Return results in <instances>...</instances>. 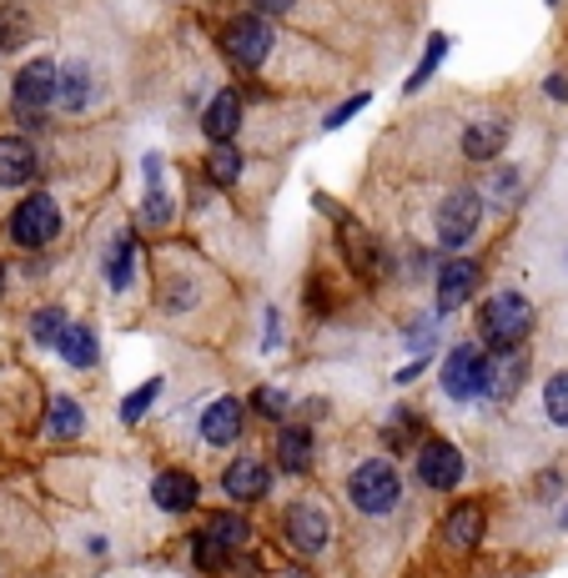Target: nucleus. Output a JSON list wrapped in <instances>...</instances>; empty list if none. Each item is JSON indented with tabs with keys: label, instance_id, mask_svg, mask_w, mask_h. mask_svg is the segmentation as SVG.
I'll return each mask as SVG.
<instances>
[{
	"label": "nucleus",
	"instance_id": "nucleus-32",
	"mask_svg": "<svg viewBox=\"0 0 568 578\" xmlns=\"http://www.w3.org/2000/svg\"><path fill=\"white\" fill-rule=\"evenodd\" d=\"M519 187H523L519 171H493V181H488L483 191L498 201V207H513V201H519Z\"/></svg>",
	"mask_w": 568,
	"mask_h": 578
},
{
	"label": "nucleus",
	"instance_id": "nucleus-3",
	"mask_svg": "<svg viewBox=\"0 0 568 578\" xmlns=\"http://www.w3.org/2000/svg\"><path fill=\"white\" fill-rule=\"evenodd\" d=\"M478 222H483V197L474 187L448 191L438 207V247H448V252L468 247L478 236Z\"/></svg>",
	"mask_w": 568,
	"mask_h": 578
},
{
	"label": "nucleus",
	"instance_id": "nucleus-39",
	"mask_svg": "<svg viewBox=\"0 0 568 578\" xmlns=\"http://www.w3.org/2000/svg\"><path fill=\"white\" fill-rule=\"evenodd\" d=\"M548 5H558V0H548Z\"/></svg>",
	"mask_w": 568,
	"mask_h": 578
},
{
	"label": "nucleus",
	"instance_id": "nucleus-19",
	"mask_svg": "<svg viewBox=\"0 0 568 578\" xmlns=\"http://www.w3.org/2000/svg\"><path fill=\"white\" fill-rule=\"evenodd\" d=\"M36 177V152L21 136H0V187H25Z\"/></svg>",
	"mask_w": 568,
	"mask_h": 578
},
{
	"label": "nucleus",
	"instance_id": "nucleus-37",
	"mask_svg": "<svg viewBox=\"0 0 568 578\" xmlns=\"http://www.w3.org/2000/svg\"><path fill=\"white\" fill-rule=\"evenodd\" d=\"M558 529H568V508H564V513H558Z\"/></svg>",
	"mask_w": 568,
	"mask_h": 578
},
{
	"label": "nucleus",
	"instance_id": "nucleus-15",
	"mask_svg": "<svg viewBox=\"0 0 568 578\" xmlns=\"http://www.w3.org/2000/svg\"><path fill=\"white\" fill-rule=\"evenodd\" d=\"M222 488L237 498V503H257V498H267V488H272V473L261 468L257 458H237L222 473Z\"/></svg>",
	"mask_w": 568,
	"mask_h": 578
},
{
	"label": "nucleus",
	"instance_id": "nucleus-36",
	"mask_svg": "<svg viewBox=\"0 0 568 578\" xmlns=\"http://www.w3.org/2000/svg\"><path fill=\"white\" fill-rule=\"evenodd\" d=\"M548 96H564V101H568V81H564V76H554V81H548Z\"/></svg>",
	"mask_w": 568,
	"mask_h": 578
},
{
	"label": "nucleus",
	"instance_id": "nucleus-26",
	"mask_svg": "<svg viewBox=\"0 0 568 578\" xmlns=\"http://www.w3.org/2000/svg\"><path fill=\"white\" fill-rule=\"evenodd\" d=\"M131 262H136V242L121 232L116 242H111V257H107V282L116 287V292H126L131 287Z\"/></svg>",
	"mask_w": 568,
	"mask_h": 578
},
{
	"label": "nucleus",
	"instance_id": "nucleus-11",
	"mask_svg": "<svg viewBox=\"0 0 568 578\" xmlns=\"http://www.w3.org/2000/svg\"><path fill=\"white\" fill-rule=\"evenodd\" d=\"M56 76L60 66H51V60L21 66V76H15V111H46L56 101Z\"/></svg>",
	"mask_w": 568,
	"mask_h": 578
},
{
	"label": "nucleus",
	"instance_id": "nucleus-27",
	"mask_svg": "<svg viewBox=\"0 0 568 578\" xmlns=\"http://www.w3.org/2000/svg\"><path fill=\"white\" fill-rule=\"evenodd\" d=\"M544 413L554 427H568V373H554L544 388Z\"/></svg>",
	"mask_w": 568,
	"mask_h": 578
},
{
	"label": "nucleus",
	"instance_id": "nucleus-17",
	"mask_svg": "<svg viewBox=\"0 0 568 578\" xmlns=\"http://www.w3.org/2000/svg\"><path fill=\"white\" fill-rule=\"evenodd\" d=\"M202 131L212 136V142H232L242 131V96L237 91H216L212 107L202 111Z\"/></svg>",
	"mask_w": 568,
	"mask_h": 578
},
{
	"label": "nucleus",
	"instance_id": "nucleus-16",
	"mask_svg": "<svg viewBox=\"0 0 568 578\" xmlns=\"http://www.w3.org/2000/svg\"><path fill=\"white\" fill-rule=\"evenodd\" d=\"M503 142H509V121L483 116L463 131V156H468V162H493V156L503 152Z\"/></svg>",
	"mask_w": 568,
	"mask_h": 578
},
{
	"label": "nucleus",
	"instance_id": "nucleus-10",
	"mask_svg": "<svg viewBox=\"0 0 568 578\" xmlns=\"http://www.w3.org/2000/svg\"><path fill=\"white\" fill-rule=\"evenodd\" d=\"M523 382H528V353H519V347H493V353H488V398L509 402L523 392Z\"/></svg>",
	"mask_w": 568,
	"mask_h": 578
},
{
	"label": "nucleus",
	"instance_id": "nucleus-28",
	"mask_svg": "<svg viewBox=\"0 0 568 578\" xmlns=\"http://www.w3.org/2000/svg\"><path fill=\"white\" fill-rule=\"evenodd\" d=\"M66 327H71V322H66V312H60V308H41L36 318H31V337H36V343H46V347H56Z\"/></svg>",
	"mask_w": 568,
	"mask_h": 578
},
{
	"label": "nucleus",
	"instance_id": "nucleus-13",
	"mask_svg": "<svg viewBox=\"0 0 568 578\" xmlns=\"http://www.w3.org/2000/svg\"><path fill=\"white\" fill-rule=\"evenodd\" d=\"M474 287H478V267L468 257H458V262H443V271H438V318H448V312H458L468 297H474Z\"/></svg>",
	"mask_w": 568,
	"mask_h": 578
},
{
	"label": "nucleus",
	"instance_id": "nucleus-24",
	"mask_svg": "<svg viewBox=\"0 0 568 578\" xmlns=\"http://www.w3.org/2000/svg\"><path fill=\"white\" fill-rule=\"evenodd\" d=\"M56 347H60V357H66L71 367H96V363H101V353H96V332H91V327H66Z\"/></svg>",
	"mask_w": 568,
	"mask_h": 578
},
{
	"label": "nucleus",
	"instance_id": "nucleus-8",
	"mask_svg": "<svg viewBox=\"0 0 568 578\" xmlns=\"http://www.w3.org/2000/svg\"><path fill=\"white\" fill-rule=\"evenodd\" d=\"M287 538H292L297 554L318 558L322 548H327V538H332L327 508H322V503H292V508H287Z\"/></svg>",
	"mask_w": 568,
	"mask_h": 578
},
{
	"label": "nucleus",
	"instance_id": "nucleus-25",
	"mask_svg": "<svg viewBox=\"0 0 568 578\" xmlns=\"http://www.w3.org/2000/svg\"><path fill=\"white\" fill-rule=\"evenodd\" d=\"M207 177L216 181V187H237L242 181V152L232 142H216L212 152H207Z\"/></svg>",
	"mask_w": 568,
	"mask_h": 578
},
{
	"label": "nucleus",
	"instance_id": "nucleus-14",
	"mask_svg": "<svg viewBox=\"0 0 568 578\" xmlns=\"http://www.w3.org/2000/svg\"><path fill=\"white\" fill-rule=\"evenodd\" d=\"M242 427H247V413H242L237 398H216L212 408L202 413V437L212 448H226V443H237Z\"/></svg>",
	"mask_w": 568,
	"mask_h": 578
},
{
	"label": "nucleus",
	"instance_id": "nucleus-18",
	"mask_svg": "<svg viewBox=\"0 0 568 578\" xmlns=\"http://www.w3.org/2000/svg\"><path fill=\"white\" fill-rule=\"evenodd\" d=\"M478 538H483V503H458L443 523V543L468 554V548H478Z\"/></svg>",
	"mask_w": 568,
	"mask_h": 578
},
{
	"label": "nucleus",
	"instance_id": "nucleus-30",
	"mask_svg": "<svg viewBox=\"0 0 568 578\" xmlns=\"http://www.w3.org/2000/svg\"><path fill=\"white\" fill-rule=\"evenodd\" d=\"M31 36V21H25V11H0V51H11V46H21V41Z\"/></svg>",
	"mask_w": 568,
	"mask_h": 578
},
{
	"label": "nucleus",
	"instance_id": "nucleus-20",
	"mask_svg": "<svg viewBox=\"0 0 568 578\" xmlns=\"http://www.w3.org/2000/svg\"><path fill=\"white\" fill-rule=\"evenodd\" d=\"M46 437H56V443H71V437L86 433V408L76 398H66V392H56L46 408V427H41Z\"/></svg>",
	"mask_w": 568,
	"mask_h": 578
},
{
	"label": "nucleus",
	"instance_id": "nucleus-29",
	"mask_svg": "<svg viewBox=\"0 0 568 578\" xmlns=\"http://www.w3.org/2000/svg\"><path fill=\"white\" fill-rule=\"evenodd\" d=\"M443 56H448V36H433V41H427V51H423V60H417L413 81H408V91H423L427 76L438 71V60H443Z\"/></svg>",
	"mask_w": 568,
	"mask_h": 578
},
{
	"label": "nucleus",
	"instance_id": "nucleus-9",
	"mask_svg": "<svg viewBox=\"0 0 568 578\" xmlns=\"http://www.w3.org/2000/svg\"><path fill=\"white\" fill-rule=\"evenodd\" d=\"M417 478H423L427 488H458L463 483V453L453 448V443H443V437H433V443H423L417 448Z\"/></svg>",
	"mask_w": 568,
	"mask_h": 578
},
{
	"label": "nucleus",
	"instance_id": "nucleus-2",
	"mask_svg": "<svg viewBox=\"0 0 568 578\" xmlns=\"http://www.w3.org/2000/svg\"><path fill=\"white\" fill-rule=\"evenodd\" d=\"M533 332V308L523 292H493L478 312V337L488 347H519Z\"/></svg>",
	"mask_w": 568,
	"mask_h": 578
},
{
	"label": "nucleus",
	"instance_id": "nucleus-35",
	"mask_svg": "<svg viewBox=\"0 0 568 578\" xmlns=\"http://www.w3.org/2000/svg\"><path fill=\"white\" fill-rule=\"evenodd\" d=\"M252 5H257L261 15H282V11H292L297 0H252Z\"/></svg>",
	"mask_w": 568,
	"mask_h": 578
},
{
	"label": "nucleus",
	"instance_id": "nucleus-7",
	"mask_svg": "<svg viewBox=\"0 0 568 578\" xmlns=\"http://www.w3.org/2000/svg\"><path fill=\"white\" fill-rule=\"evenodd\" d=\"M247 533H252L247 513H216V519H207V529L191 538V554H197V564H222L226 554H242Z\"/></svg>",
	"mask_w": 568,
	"mask_h": 578
},
{
	"label": "nucleus",
	"instance_id": "nucleus-12",
	"mask_svg": "<svg viewBox=\"0 0 568 578\" xmlns=\"http://www.w3.org/2000/svg\"><path fill=\"white\" fill-rule=\"evenodd\" d=\"M197 498H202V488H197V478L191 473H181V468H162L152 478V503L162 508V513H191L197 508Z\"/></svg>",
	"mask_w": 568,
	"mask_h": 578
},
{
	"label": "nucleus",
	"instance_id": "nucleus-1",
	"mask_svg": "<svg viewBox=\"0 0 568 578\" xmlns=\"http://www.w3.org/2000/svg\"><path fill=\"white\" fill-rule=\"evenodd\" d=\"M347 498H353L357 513L382 519V513H392L398 498H403V478H398V468H392L388 458H367V463H357L353 478H347Z\"/></svg>",
	"mask_w": 568,
	"mask_h": 578
},
{
	"label": "nucleus",
	"instance_id": "nucleus-4",
	"mask_svg": "<svg viewBox=\"0 0 568 578\" xmlns=\"http://www.w3.org/2000/svg\"><path fill=\"white\" fill-rule=\"evenodd\" d=\"M60 236V207L46 197V191H36V197H25L21 207L11 212V242L25 252L36 247H51Z\"/></svg>",
	"mask_w": 568,
	"mask_h": 578
},
{
	"label": "nucleus",
	"instance_id": "nucleus-23",
	"mask_svg": "<svg viewBox=\"0 0 568 578\" xmlns=\"http://www.w3.org/2000/svg\"><path fill=\"white\" fill-rule=\"evenodd\" d=\"M343 247H347V262H353L357 271H367V277H382V271H388V257H382L378 252V242H372V236H357L353 226H347L343 232Z\"/></svg>",
	"mask_w": 568,
	"mask_h": 578
},
{
	"label": "nucleus",
	"instance_id": "nucleus-5",
	"mask_svg": "<svg viewBox=\"0 0 568 578\" xmlns=\"http://www.w3.org/2000/svg\"><path fill=\"white\" fill-rule=\"evenodd\" d=\"M443 392H448L453 402H474L488 392V353H478L474 343L453 347L448 357H443Z\"/></svg>",
	"mask_w": 568,
	"mask_h": 578
},
{
	"label": "nucleus",
	"instance_id": "nucleus-21",
	"mask_svg": "<svg viewBox=\"0 0 568 578\" xmlns=\"http://www.w3.org/2000/svg\"><path fill=\"white\" fill-rule=\"evenodd\" d=\"M86 101H91V71H86L81 60L60 66V76H56V107L60 111H86Z\"/></svg>",
	"mask_w": 568,
	"mask_h": 578
},
{
	"label": "nucleus",
	"instance_id": "nucleus-22",
	"mask_svg": "<svg viewBox=\"0 0 568 578\" xmlns=\"http://www.w3.org/2000/svg\"><path fill=\"white\" fill-rule=\"evenodd\" d=\"M277 463H282V473H308L312 468V433L308 427H282V433H277Z\"/></svg>",
	"mask_w": 568,
	"mask_h": 578
},
{
	"label": "nucleus",
	"instance_id": "nucleus-38",
	"mask_svg": "<svg viewBox=\"0 0 568 578\" xmlns=\"http://www.w3.org/2000/svg\"><path fill=\"white\" fill-rule=\"evenodd\" d=\"M0 287H5V267H0Z\"/></svg>",
	"mask_w": 568,
	"mask_h": 578
},
{
	"label": "nucleus",
	"instance_id": "nucleus-6",
	"mask_svg": "<svg viewBox=\"0 0 568 578\" xmlns=\"http://www.w3.org/2000/svg\"><path fill=\"white\" fill-rule=\"evenodd\" d=\"M222 51H226L232 66L257 71L261 60H267V51H272V25L257 21V15H237V21L222 31Z\"/></svg>",
	"mask_w": 568,
	"mask_h": 578
},
{
	"label": "nucleus",
	"instance_id": "nucleus-33",
	"mask_svg": "<svg viewBox=\"0 0 568 578\" xmlns=\"http://www.w3.org/2000/svg\"><path fill=\"white\" fill-rule=\"evenodd\" d=\"M287 402H292V398H287L282 388H257V398H252V408H257L261 418H282V413H287Z\"/></svg>",
	"mask_w": 568,
	"mask_h": 578
},
{
	"label": "nucleus",
	"instance_id": "nucleus-31",
	"mask_svg": "<svg viewBox=\"0 0 568 578\" xmlns=\"http://www.w3.org/2000/svg\"><path fill=\"white\" fill-rule=\"evenodd\" d=\"M162 398V378H152V382H142V388L131 392L126 402H121V418H126V423H136V418L146 413V408H152V402Z\"/></svg>",
	"mask_w": 568,
	"mask_h": 578
},
{
	"label": "nucleus",
	"instance_id": "nucleus-34",
	"mask_svg": "<svg viewBox=\"0 0 568 578\" xmlns=\"http://www.w3.org/2000/svg\"><path fill=\"white\" fill-rule=\"evenodd\" d=\"M363 107H367V96H353V101H343V107L332 111V116L322 121V126H327V131H337V126H343V121H353V116H357V111H363Z\"/></svg>",
	"mask_w": 568,
	"mask_h": 578
}]
</instances>
